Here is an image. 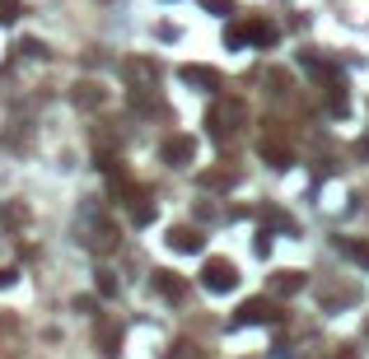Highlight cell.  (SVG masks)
I'll list each match as a JSON object with an SVG mask.
<instances>
[{
    "instance_id": "obj_14",
    "label": "cell",
    "mask_w": 369,
    "mask_h": 359,
    "mask_svg": "<svg viewBox=\"0 0 369 359\" xmlns=\"http://www.w3.org/2000/svg\"><path fill=\"white\" fill-rule=\"evenodd\" d=\"M150 219H154V201L145 196V201H136V205H131V224H150Z\"/></svg>"
},
{
    "instance_id": "obj_11",
    "label": "cell",
    "mask_w": 369,
    "mask_h": 359,
    "mask_svg": "<svg viewBox=\"0 0 369 359\" xmlns=\"http://www.w3.org/2000/svg\"><path fill=\"white\" fill-rule=\"evenodd\" d=\"M75 108H98V103H103V89H98V84H75Z\"/></svg>"
},
{
    "instance_id": "obj_3",
    "label": "cell",
    "mask_w": 369,
    "mask_h": 359,
    "mask_svg": "<svg viewBox=\"0 0 369 359\" xmlns=\"http://www.w3.org/2000/svg\"><path fill=\"white\" fill-rule=\"evenodd\" d=\"M280 312H276V303L266 294H257V298H248L243 308H239V327H257V322H276Z\"/></svg>"
},
{
    "instance_id": "obj_13",
    "label": "cell",
    "mask_w": 369,
    "mask_h": 359,
    "mask_svg": "<svg viewBox=\"0 0 369 359\" xmlns=\"http://www.w3.org/2000/svg\"><path fill=\"white\" fill-rule=\"evenodd\" d=\"M98 345H103V355H117V345H122V331L98 327Z\"/></svg>"
},
{
    "instance_id": "obj_4",
    "label": "cell",
    "mask_w": 369,
    "mask_h": 359,
    "mask_svg": "<svg viewBox=\"0 0 369 359\" xmlns=\"http://www.w3.org/2000/svg\"><path fill=\"white\" fill-rule=\"evenodd\" d=\"M164 163H173V168L197 163V141H192V136H173V141H164Z\"/></svg>"
},
{
    "instance_id": "obj_5",
    "label": "cell",
    "mask_w": 369,
    "mask_h": 359,
    "mask_svg": "<svg viewBox=\"0 0 369 359\" xmlns=\"http://www.w3.org/2000/svg\"><path fill=\"white\" fill-rule=\"evenodd\" d=\"M239 38H243V42H257V47H271V42L280 38V29L271 24V19H253V24L239 29Z\"/></svg>"
},
{
    "instance_id": "obj_9",
    "label": "cell",
    "mask_w": 369,
    "mask_h": 359,
    "mask_svg": "<svg viewBox=\"0 0 369 359\" xmlns=\"http://www.w3.org/2000/svg\"><path fill=\"white\" fill-rule=\"evenodd\" d=\"M262 159H266L271 168H290V150L280 141H262Z\"/></svg>"
},
{
    "instance_id": "obj_10",
    "label": "cell",
    "mask_w": 369,
    "mask_h": 359,
    "mask_svg": "<svg viewBox=\"0 0 369 359\" xmlns=\"http://www.w3.org/2000/svg\"><path fill=\"white\" fill-rule=\"evenodd\" d=\"M271 289H276V294H299V289H304V276H299V271H276Z\"/></svg>"
},
{
    "instance_id": "obj_8",
    "label": "cell",
    "mask_w": 369,
    "mask_h": 359,
    "mask_svg": "<svg viewBox=\"0 0 369 359\" xmlns=\"http://www.w3.org/2000/svg\"><path fill=\"white\" fill-rule=\"evenodd\" d=\"M154 289H159L164 298H173V303L187 294V285L178 280V271H154Z\"/></svg>"
},
{
    "instance_id": "obj_16",
    "label": "cell",
    "mask_w": 369,
    "mask_h": 359,
    "mask_svg": "<svg viewBox=\"0 0 369 359\" xmlns=\"http://www.w3.org/2000/svg\"><path fill=\"white\" fill-rule=\"evenodd\" d=\"M98 294H103V298H112V294H117V280H112L108 271H98Z\"/></svg>"
},
{
    "instance_id": "obj_7",
    "label": "cell",
    "mask_w": 369,
    "mask_h": 359,
    "mask_svg": "<svg viewBox=\"0 0 369 359\" xmlns=\"http://www.w3.org/2000/svg\"><path fill=\"white\" fill-rule=\"evenodd\" d=\"M169 248L173 252H201V248H206V238H201L197 229H187V224H173V229H169Z\"/></svg>"
},
{
    "instance_id": "obj_12",
    "label": "cell",
    "mask_w": 369,
    "mask_h": 359,
    "mask_svg": "<svg viewBox=\"0 0 369 359\" xmlns=\"http://www.w3.org/2000/svg\"><path fill=\"white\" fill-rule=\"evenodd\" d=\"M201 187H234V173L216 168V173H201Z\"/></svg>"
},
{
    "instance_id": "obj_18",
    "label": "cell",
    "mask_w": 369,
    "mask_h": 359,
    "mask_svg": "<svg viewBox=\"0 0 369 359\" xmlns=\"http://www.w3.org/2000/svg\"><path fill=\"white\" fill-rule=\"evenodd\" d=\"M10 280H15V271H0V285H10Z\"/></svg>"
},
{
    "instance_id": "obj_17",
    "label": "cell",
    "mask_w": 369,
    "mask_h": 359,
    "mask_svg": "<svg viewBox=\"0 0 369 359\" xmlns=\"http://www.w3.org/2000/svg\"><path fill=\"white\" fill-rule=\"evenodd\" d=\"M346 252H351L360 266H369V243H346Z\"/></svg>"
},
{
    "instance_id": "obj_15",
    "label": "cell",
    "mask_w": 369,
    "mask_h": 359,
    "mask_svg": "<svg viewBox=\"0 0 369 359\" xmlns=\"http://www.w3.org/2000/svg\"><path fill=\"white\" fill-rule=\"evenodd\" d=\"M197 5L206 10V15H220V19H225V15H234V0H197Z\"/></svg>"
},
{
    "instance_id": "obj_2",
    "label": "cell",
    "mask_w": 369,
    "mask_h": 359,
    "mask_svg": "<svg viewBox=\"0 0 369 359\" xmlns=\"http://www.w3.org/2000/svg\"><path fill=\"white\" fill-rule=\"evenodd\" d=\"M201 285H206L211 294H229L234 285H239V266H234L229 257H206V266H201Z\"/></svg>"
},
{
    "instance_id": "obj_1",
    "label": "cell",
    "mask_w": 369,
    "mask_h": 359,
    "mask_svg": "<svg viewBox=\"0 0 369 359\" xmlns=\"http://www.w3.org/2000/svg\"><path fill=\"white\" fill-rule=\"evenodd\" d=\"M243 117H248V108L239 103V98H220L216 108L206 112V126H211V136H216V141H229Z\"/></svg>"
},
{
    "instance_id": "obj_6",
    "label": "cell",
    "mask_w": 369,
    "mask_h": 359,
    "mask_svg": "<svg viewBox=\"0 0 369 359\" xmlns=\"http://www.w3.org/2000/svg\"><path fill=\"white\" fill-rule=\"evenodd\" d=\"M178 79H183V84H197V89H220V84H225L220 70H211V65H183Z\"/></svg>"
}]
</instances>
